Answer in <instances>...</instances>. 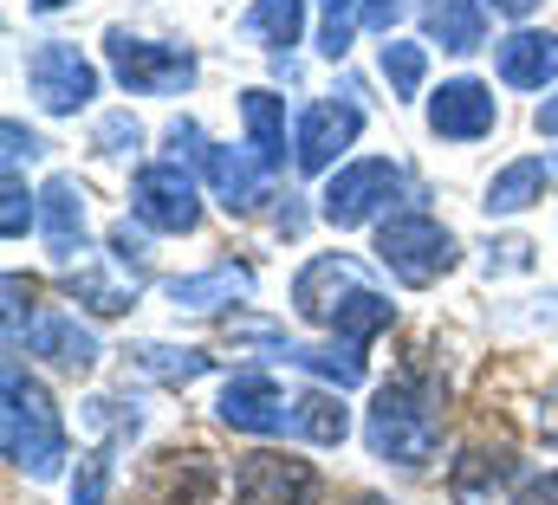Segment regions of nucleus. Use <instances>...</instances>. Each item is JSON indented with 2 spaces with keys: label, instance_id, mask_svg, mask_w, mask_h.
I'll return each mask as SVG.
<instances>
[{
  "label": "nucleus",
  "instance_id": "f257e3e1",
  "mask_svg": "<svg viewBox=\"0 0 558 505\" xmlns=\"http://www.w3.org/2000/svg\"><path fill=\"white\" fill-rule=\"evenodd\" d=\"M0 447L33 480H59V467H65V421H59L52 395L26 377L13 357L0 370Z\"/></svg>",
  "mask_w": 558,
  "mask_h": 505
},
{
  "label": "nucleus",
  "instance_id": "f03ea898",
  "mask_svg": "<svg viewBox=\"0 0 558 505\" xmlns=\"http://www.w3.org/2000/svg\"><path fill=\"white\" fill-rule=\"evenodd\" d=\"M364 441L377 460H397V467H428L435 460V441H441V421H435V389L422 377H397L377 389L371 415H364Z\"/></svg>",
  "mask_w": 558,
  "mask_h": 505
},
{
  "label": "nucleus",
  "instance_id": "7ed1b4c3",
  "mask_svg": "<svg viewBox=\"0 0 558 505\" xmlns=\"http://www.w3.org/2000/svg\"><path fill=\"white\" fill-rule=\"evenodd\" d=\"M105 59H111V78L137 98H175L195 85V52L189 46H162V39H137L124 26L105 33Z\"/></svg>",
  "mask_w": 558,
  "mask_h": 505
},
{
  "label": "nucleus",
  "instance_id": "20e7f679",
  "mask_svg": "<svg viewBox=\"0 0 558 505\" xmlns=\"http://www.w3.org/2000/svg\"><path fill=\"white\" fill-rule=\"evenodd\" d=\"M454 234L435 221V214H390L384 227H377V259H384V272L397 279V285H435L448 266H454Z\"/></svg>",
  "mask_w": 558,
  "mask_h": 505
},
{
  "label": "nucleus",
  "instance_id": "39448f33",
  "mask_svg": "<svg viewBox=\"0 0 558 505\" xmlns=\"http://www.w3.org/2000/svg\"><path fill=\"white\" fill-rule=\"evenodd\" d=\"M26 91L39 98V111L52 118H72L98 98V65L72 46V39H46L26 52Z\"/></svg>",
  "mask_w": 558,
  "mask_h": 505
},
{
  "label": "nucleus",
  "instance_id": "423d86ee",
  "mask_svg": "<svg viewBox=\"0 0 558 505\" xmlns=\"http://www.w3.org/2000/svg\"><path fill=\"white\" fill-rule=\"evenodd\" d=\"M403 195V169L397 162H384V156H364V162H344L331 182H325V201H318V214L344 234V227H364V221H377L390 201Z\"/></svg>",
  "mask_w": 558,
  "mask_h": 505
},
{
  "label": "nucleus",
  "instance_id": "0eeeda50",
  "mask_svg": "<svg viewBox=\"0 0 558 505\" xmlns=\"http://www.w3.org/2000/svg\"><path fill=\"white\" fill-rule=\"evenodd\" d=\"M131 214H137L149 234H195L202 221V188L182 162H149L131 182Z\"/></svg>",
  "mask_w": 558,
  "mask_h": 505
},
{
  "label": "nucleus",
  "instance_id": "6e6552de",
  "mask_svg": "<svg viewBox=\"0 0 558 505\" xmlns=\"http://www.w3.org/2000/svg\"><path fill=\"white\" fill-rule=\"evenodd\" d=\"M234 505H318V467L299 454H279V447L241 454Z\"/></svg>",
  "mask_w": 558,
  "mask_h": 505
},
{
  "label": "nucleus",
  "instance_id": "1a4fd4ad",
  "mask_svg": "<svg viewBox=\"0 0 558 505\" xmlns=\"http://www.w3.org/2000/svg\"><path fill=\"white\" fill-rule=\"evenodd\" d=\"M364 285H371V279H364V266H357L351 253H318V259H305L299 279H292V311H299L305 324L331 331V318H338Z\"/></svg>",
  "mask_w": 558,
  "mask_h": 505
},
{
  "label": "nucleus",
  "instance_id": "9d476101",
  "mask_svg": "<svg viewBox=\"0 0 558 505\" xmlns=\"http://www.w3.org/2000/svg\"><path fill=\"white\" fill-rule=\"evenodd\" d=\"M357 130H364V111H357L351 98H318V104L299 118L292 162H299L305 175H325V169H338V156L357 143Z\"/></svg>",
  "mask_w": 558,
  "mask_h": 505
},
{
  "label": "nucleus",
  "instance_id": "9b49d317",
  "mask_svg": "<svg viewBox=\"0 0 558 505\" xmlns=\"http://www.w3.org/2000/svg\"><path fill=\"white\" fill-rule=\"evenodd\" d=\"M494 118H500V104H494V91L481 78H448L428 98V130L448 136V143H481L494 130Z\"/></svg>",
  "mask_w": 558,
  "mask_h": 505
},
{
  "label": "nucleus",
  "instance_id": "f8f14e48",
  "mask_svg": "<svg viewBox=\"0 0 558 505\" xmlns=\"http://www.w3.org/2000/svg\"><path fill=\"white\" fill-rule=\"evenodd\" d=\"M215 415H221L228 428H241V434H279L286 415H292V402L279 395V382L267 377V370H241V377L221 389Z\"/></svg>",
  "mask_w": 558,
  "mask_h": 505
},
{
  "label": "nucleus",
  "instance_id": "ddd939ff",
  "mask_svg": "<svg viewBox=\"0 0 558 505\" xmlns=\"http://www.w3.org/2000/svg\"><path fill=\"white\" fill-rule=\"evenodd\" d=\"M202 169H208V188L221 195V208H228V214H254L260 201H274V182H267L274 169H267V162H247V156H234V149L208 143Z\"/></svg>",
  "mask_w": 558,
  "mask_h": 505
},
{
  "label": "nucleus",
  "instance_id": "4468645a",
  "mask_svg": "<svg viewBox=\"0 0 558 505\" xmlns=\"http://www.w3.org/2000/svg\"><path fill=\"white\" fill-rule=\"evenodd\" d=\"M26 350L46 357V364L65 370V377H85V370L98 364V337H92L78 318H65V311H39V318L26 324Z\"/></svg>",
  "mask_w": 558,
  "mask_h": 505
},
{
  "label": "nucleus",
  "instance_id": "2eb2a0df",
  "mask_svg": "<svg viewBox=\"0 0 558 505\" xmlns=\"http://www.w3.org/2000/svg\"><path fill=\"white\" fill-rule=\"evenodd\" d=\"M494 65H500V85H513V91H546L558 85V33H513V39H500V52H494Z\"/></svg>",
  "mask_w": 558,
  "mask_h": 505
},
{
  "label": "nucleus",
  "instance_id": "dca6fc26",
  "mask_svg": "<svg viewBox=\"0 0 558 505\" xmlns=\"http://www.w3.org/2000/svg\"><path fill=\"white\" fill-rule=\"evenodd\" d=\"M39 234L52 241L59 259H72V247H85V188L72 175H52L39 188Z\"/></svg>",
  "mask_w": 558,
  "mask_h": 505
},
{
  "label": "nucleus",
  "instance_id": "f3484780",
  "mask_svg": "<svg viewBox=\"0 0 558 505\" xmlns=\"http://www.w3.org/2000/svg\"><path fill=\"white\" fill-rule=\"evenodd\" d=\"M286 428H292L299 441H312V447H344V434H351V415H344V402H338L331 389H305V395H292V415H286Z\"/></svg>",
  "mask_w": 558,
  "mask_h": 505
},
{
  "label": "nucleus",
  "instance_id": "a211bd4d",
  "mask_svg": "<svg viewBox=\"0 0 558 505\" xmlns=\"http://www.w3.org/2000/svg\"><path fill=\"white\" fill-rule=\"evenodd\" d=\"M422 33L441 52H474L487 39V13H481V0H428L422 7Z\"/></svg>",
  "mask_w": 558,
  "mask_h": 505
},
{
  "label": "nucleus",
  "instance_id": "6ab92c4d",
  "mask_svg": "<svg viewBox=\"0 0 558 505\" xmlns=\"http://www.w3.org/2000/svg\"><path fill=\"white\" fill-rule=\"evenodd\" d=\"M247 292H254L247 266H215V272H195V279H169V298L182 311H221V305H234Z\"/></svg>",
  "mask_w": 558,
  "mask_h": 505
},
{
  "label": "nucleus",
  "instance_id": "aec40b11",
  "mask_svg": "<svg viewBox=\"0 0 558 505\" xmlns=\"http://www.w3.org/2000/svg\"><path fill=\"white\" fill-rule=\"evenodd\" d=\"M546 182H553V169L539 162V156H526V162H507L494 182H487V214H520V208H533V201H546Z\"/></svg>",
  "mask_w": 558,
  "mask_h": 505
},
{
  "label": "nucleus",
  "instance_id": "412c9836",
  "mask_svg": "<svg viewBox=\"0 0 558 505\" xmlns=\"http://www.w3.org/2000/svg\"><path fill=\"white\" fill-rule=\"evenodd\" d=\"M286 364L338 382V389H357L364 382V344H344V337H331V344H286Z\"/></svg>",
  "mask_w": 558,
  "mask_h": 505
},
{
  "label": "nucleus",
  "instance_id": "4be33fe9",
  "mask_svg": "<svg viewBox=\"0 0 558 505\" xmlns=\"http://www.w3.org/2000/svg\"><path fill=\"white\" fill-rule=\"evenodd\" d=\"M241 118H247L254 162L279 169V162H286V104H279L274 91H247V98H241Z\"/></svg>",
  "mask_w": 558,
  "mask_h": 505
},
{
  "label": "nucleus",
  "instance_id": "5701e85b",
  "mask_svg": "<svg viewBox=\"0 0 558 505\" xmlns=\"http://www.w3.org/2000/svg\"><path fill=\"white\" fill-rule=\"evenodd\" d=\"M241 26H247L254 39H267L274 52H286V46H299V33H305V0H254Z\"/></svg>",
  "mask_w": 558,
  "mask_h": 505
},
{
  "label": "nucleus",
  "instance_id": "b1692460",
  "mask_svg": "<svg viewBox=\"0 0 558 505\" xmlns=\"http://www.w3.org/2000/svg\"><path fill=\"white\" fill-rule=\"evenodd\" d=\"M131 357H137L143 377H156V382H195L202 370H208L202 350H169V344H137Z\"/></svg>",
  "mask_w": 558,
  "mask_h": 505
},
{
  "label": "nucleus",
  "instance_id": "393cba45",
  "mask_svg": "<svg viewBox=\"0 0 558 505\" xmlns=\"http://www.w3.org/2000/svg\"><path fill=\"white\" fill-rule=\"evenodd\" d=\"M65 285H72V298H85V311H98V318H118V311H131V298H137V292L111 285L98 266H78V272H65Z\"/></svg>",
  "mask_w": 558,
  "mask_h": 505
},
{
  "label": "nucleus",
  "instance_id": "a878e982",
  "mask_svg": "<svg viewBox=\"0 0 558 505\" xmlns=\"http://www.w3.org/2000/svg\"><path fill=\"white\" fill-rule=\"evenodd\" d=\"M422 72H428V46H416V39H390L384 46V78H390L397 98H416Z\"/></svg>",
  "mask_w": 558,
  "mask_h": 505
},
{
  "label": "nucleus",
  "instance_id": "bb28decb",
  "mask_svg": "<svg viewBox=\"0 0 558 505\" xmlns=\"http://www.w3.org/2000/svg\"><path fill=\"white\" fill-rule=\"evenodd\" d=\"M33 221H39V208H33V195H26V182H20V162H7V175H0V234L20 241Z\"/></svg>",
  "mask_w": 558,
  "mask_h": 505
},
{
  "label": "nucleus",
  "instance_id": "cd10ccee",
  "mask_svg": "<svg viewBox=\"0 0 558 505\" xmlns=\"http://www.w3.org/2000/svg\"><path fill=\"white\" fill-rule=\"evenodd\" d=\"M137 143H143V130H137L131 111H111V118L98 124V149H105V156H131Z\"/></svg>",
  "mask_w": 558,
  "mask_h": 505
},
{
  "label": "nucleus",
  "instance_id": "c85d7f7f",
  "mask_svg": "<svg viewBox=\"0 0 558 505\" xmlns=\"http://www.w3.org/2000/svg\"><path fill=\"white\" fill-rule=\"evenodd\" d=\"M111 259L131 272V285H143V272H149V266H143V234H131V221H118V227H111Z\"/></svg>",
  "mask_w": 558,
  "mask_h": 505
},
{
  "label": "nucleus",
  "instance_id": "c756f323",
  "mask_svg": "<svg viewBox=\"0 0 558 505\" xmlns=\"http://www.w3.org/2000/svg\"><path fill=\"white\" fill-rule=\"evenodd\" d=\"M403 7H410V0H357V20H364L371 33H390V26L403 20Z\"/></svg>",
  "mask_w": 558,
  "mask_h": 505
},
{
  "label": "nucleus",
  "instance_id": "7c9ffc66",
  "mask_svg": "<svg viewBox=\"0 0 558 505\" xmlns=\"http://www.w3.org/2000/svg\"><path fill=\"white\" fill-rule=\"evenodd\" d=\"M0 136H7V162H20V156H26V162H33V156H39V149H46V143H39V136H33V130H20V124H13V118H7V124H0Z\"/></svg>",
  "mask_w": 558,
  "mask_h": 505
},
{
  "label": "nucleus",
  "instance_id": "2f4dec72",
  "mask_svg": "<svg viewBox=\"0 0 558 505\" xmlns=\"http://www.w3.org/2000/svg\"><path fill=\"white\" fill-rule=\"evenodd\" d=\"M318 52H325V59H344V52H351V20H325Z\"/></svg>",
  "mask_w": 558,
  "mask_h": 505
},
{
  "label": "nucleus",
  "instance_id": "473e14b6",
  "mask_svg": "<svg viewBox=\"0 0 558 505\" xmlns=\"http://www.w3.org/2000/svg\"><path fill=\"white\" fill-rule=\"evenodd\" d=\"M98 486H105V467L92 460V467L78 473V493H72V505H98Z\"/></svg>",
  "mask_w": 558,
  "mask_h": 505
},
{
  "label": "nucleus",
  "instance_id": "72a5a7b5",
  "mask_svg": "<svg viewBox=\"0 0 558 505\" xmlns=\"http://www.w3.org/2000/svg\"><path fill=\"white\" fill-rule=\"evenodd\" d=\"M513 505H558V473H546V480H533V486H526V493H520Z\"/></svg>",
  "mask_w": 558,
  "mask_h": 505
},
{
  "label": "nucleus",
  "instance_id": "f704fd0d",
  "mask_svg": "<svg viewBox=\"0 0 558 505\" xmlns=\"http://www.w3.org/2000/svg\"><path fill=\"white\" fill-rule=\"evenodd\" d=\"M533 124H539V136H558V91H553V104H539V118H533Z\"/></svg>",
  "mask_w": 558,
  "mask_h": 505
},
{
  "label": "nucleus",
  "instance_id": "c9c22d12",
  "mask_svg": "<svg viewBox=\"0 0 558 505\" xmlns=\"http://www.w3.org/2000/svg\"><path fill=\"white\" fill-rule=\"evenodd\" d=\"M494 7H500V13H513V20H526V13H533L539 0H494Z\"/></svg>",
  "mask_w": 558,
  "mask_h": 505
},
{
  "label": "nucleus",
  "instance_id": "e433bc0d",
  "mask_svg": "<svg viewBox=\"0 0 558 505\" xmlns=\"http://www.w3.org/2000/svg\"><path fill=\"white\" fill-rule=\"evenodd\" d=\"M351 7H357V0H325V20H344Z\"/></svg>",
  "mask_w": 558,
  "mask_h": 505
},
{
  "label": "nucleus",
  "instance_id": "4c0bfd02",
  "mask_svg": "<svg viewBox=\"0 0 558 505\" xmlns=\"http://www.w3.org/2000/svg\"><path fill=\"white\" fill-rule=\"evenodd\" d=\"M338 505H390V500H377V493H351V500H338Z\"/></svg>",
  "mask_w": 558,
  "mask_h": 505
},
{
  "label": "nucleus",
  "instance_id": "58836bf2",
  "mask_svg": "<svg viewBox=\"0 0 558 505\" xmlns=\"http://www.w3.org/2000/svg\"><path fill=\"white\" fill-rule=\"evenodd\" d=\"M59 7H72V0H33V13H59Z\"/></svg>",
  "mask_w": 558,
  "mask_h": 505
}]
</instances>
